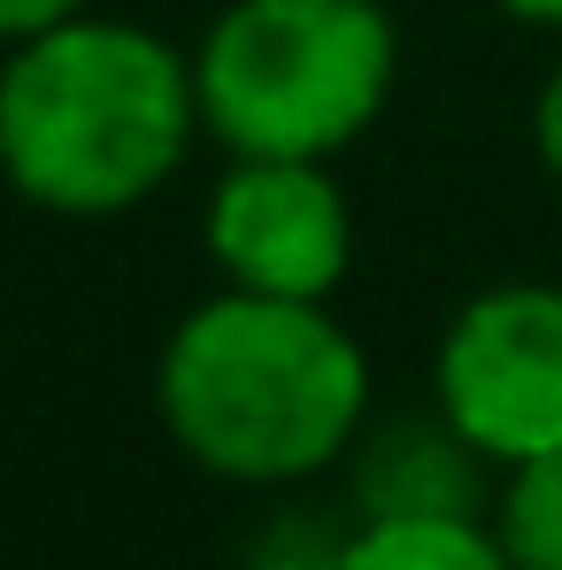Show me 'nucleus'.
Wrapping results in <instances>:
<instances>
[{
    "mask_svg": "<svg viewBox=\"0 0 562 570\" xmlns=\"http://www.w3.org/2000/svg\"><path fill=\"white\" fill-rule=\"evenodd\" d=\"M347 540H355V517L285 501V509L263 517V532L247 540V570H339Z\"/></svg>",
    "mask_w": 562,
    "mask_h": 570,
    "instance_id": "nucleus-9",
    "label": "nucleus"
},
{
    "mask_svg": "<svg viewBox=\"0 0 562 570\" xmlns=\"http://www.w3.org/2000/svg\"><path fill=\"white\" fill-rule=\"evenodd\" d=\"M355 200L332 163L224 155L200 200V255L216 285L270 301H339L355 278Z\"/></svg>",
    "mask_w": 562,
    "mask_h": 570,
    "instance_id": "nucleus-5",
    "label": "nucleus"
},
{
    "mask_svg": "<svg viewBox=\"0 0 562 570\" xmlns=\"http://www.w3.org/2000/svg\"><path fill=\"white\" fill-rule=\"evenodd\" d=\"M485 524L516 570H562V448L501 471Z\"/></svg>",
    "mask_w": 562,
    "mask_h": 570,
    "instance_id": "nucleus-8",
    "label": "nucleus"
},
{
    "mask_svg": "<svg viewBox=\"0 0 562 570\" xmlns=\"http://www.w3.org/2000/svg\"><path fill=\"white\" fill-rule=\"evenodd\" d=\"M155 416L193 471L247 493H300L339 471L371 424V347L332 301L216 285L155 355Z\"/></svg>",
    "mask_w": 562,
    "mask_h": 570,
    "instance_id": "nucleus-1",
    "label": "nucleus"
},
{
    "mask_svg": "<svg viewBox=\"0 0 562 570\" xmlns=\"http://www.w3.org/2000/svg\"><path fill=\"white\" fill-rule=\"evenodd\" d=\"M193 47L86 8L0 55V186L55 224L147 208L200 147Z\"/></svg>",
    "mask_w": 562,
    "mask_h": 570,
    "instance_id": "nucleus-2",
    "label": "nucleus"
},
{
    "mask_svg": "<svg viewBox=\"0 0 562 570\" xmlns=\"http://www.w3.org/2000/svg\"><path fill=\"white\" fill-rule=\"evenodd\" d=\"M339 570H516L485 517H385L355 524Z\"/></svg>",
    "mask_w": 562,
    "mask_h": 570,
    "instance_id": "nucleus-7",
    "label": "nucleus"
},
{
    "mask_svg": "<svg viewBox=\"0 0 562 570\" xmlns=\"http://www.w3.org/2000/svg\"><path fill=\"white\" fill-rule=\"evenodd\" d=\"M509 23H524V31H548V39H562V0H493Z\"/></svg>",
    "mask_w": 562,
    "mask_h": 570,
    "instance_id": "nucleus-12",
    "label": "nucleus"
},
{
    "mask_svg": "<svg viewBox=\"0 0 562 570\" xmlns=\"http://www.w3.org/2000/svg\"><path fill=\"white\" fill-rule=\"evenodd\" d=\"M86 8H100V0H0V55L55 31V23H70V16H86Z\"/></svg>",
    "mask_w": 562,
    "mask_h": 570,
    "instance_id": "nucleus-10",
    "label": "nucleus"
},
{
    "mask_svg": "<svg viewBox=\"0 0 562 570\" xmlns=\"http://www.w3.org/2000/svg\"><path fill=\"white\" fill-rule=\"evenodd\" d=\"M532 155H540V170L562 193V55H555V70L540 78V94H532Z\"/></svg>",
    "mask_w": 562,
    "mask_h": 570,
    "instance_id": "nucleus-11",
    "label": "nucleus"
},
{
    "mask_svg": "<svg viewBox=\"0 0 562 570\" xmlns=\"http://www.w3.org/2000/svg\"><path fill=\"white\" fill-rule=\"evenodd\" d=\"M432 409L493 471L562 448V285L509 278L470 293L432 347Z\"/></svg>",
    "mask_w": 562,
    "mask_h": 570,
    "instance_id": "nucleus-4",
    "label": "nucleus"
},
{
    "mask_svg": "<svg viewBox=\"0 0 562 570\" xmlns=\"http://www.w3.org/2000/svg\"><path fill=\"white\" fill-rule=\"evenodd\" d=\"M401 86V23L385 0H224L193 39L200 131L224 155L339 163Z\"/></svg>",
    "mask_w": 562,
    "mask_h": 570,
    "instance_id": "nucleus-3",
    "label": "nucleus"
},
{
    "mask_svg": "<svg viewBox=\"0 0 562 570\" xmlns=\"http://www.w3.org/2000/svg\"><path fill=\"white\" fill-rule=\"evenodd\" d=\"M347 471V517L385 524V517H485L501 471L470 448L463 432L432 409V416H385L363 424Z\"/></svg>",
    "mask_w": 562,
    "mask_h": 570,
    "instance_id": "nucleus-6",
    "label": "nucleus"
}]
</instances>
